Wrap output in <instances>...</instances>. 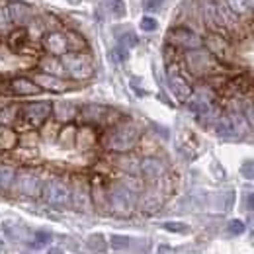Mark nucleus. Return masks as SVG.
I'll return each instance as SVG.
<instances>
[{
    "mask_svg": "<svg viewBox=\"0 0 254 254\" xmlns=\"http://www.w3.org/2000/svg\"><path fill=\"white\" fill-rule=\"evenodd\" d=\"M100 141L108 153H114V155L131 153L141 141V129L133 120H120L116 126L106 129Z\"/></svg>",
    "mask_w": 254,
    "mask_h": 254,
    "instance_id": "f257e3e1",
    "label": "nucleus"
},
{
    "mask_svg": "<svg viewBox=\"0 0 254 254\" xmlns=\"http://www.w3.org/2000/svg\"><path fill=\"white\" fill-rule=\"evenodd\" d=\"M137 193L124 186L120 180L108 184V213L116 217H131L137 209Z\"/></svg>",
    "mask_w": 254,
    "mask_h": 254,
    "instance_id": "f03ea898",
    "label": "nucleus"
},
{
    "mask_svg": "<svg viewBox=\"0 0 254 254\" xmlns=\"http://www.w3.org/2000/svg\"><path fill=\"white\" fill-rule=\"evenodd\" d=\"M182 63H184V68H186L190 74L197 76V78H207V76H211V74H217L219 68L223 66L205 47L184 51Z\"/></svg>",
    "mask_w": 254,
    "mask_h": 254,
    "instance_id": "7ed1b4c3",
    "label": "nucleus"
},
{
    "mask_svg": "<svg viewBox=\"0 0 254 254\" xmlns=\"http://www.w3.org/2000/svg\"><path fill=\"white\" fill-rule=\"evenodd\" d=\"M64 72L70 80L82 82L94 76V59L90 53H64L61 57Z\"/></svg>",
    "mask_w": 254,
    "mask_h": 254,
    "instance_id": "20e7f679",
    "label": "nucleus"
},
{
    "mask_svg": "<svg viewBox=\"0 0 254 254\" xmlns=\"http://www.w3.org/2000/svg\"><path fill=\"white\" fill-rule=\"evenodd\" d=\"M43 178L41 172L33 166H22L16 170V178H14V186L12 190L18 195L24 197H41V190H43Z\"/></svg>",
    "mask_w": 254,
    "mask_h": 254,
    "instance_id": "39448f33",
    "label": "nucleus"
},
{
    "mask_svg": "<svg viewBox=\"0 0 254 254\" xmlns=\"http://www.w3.org/2000/svg\"><path fill=\"white\" fill-rule=\"evenodd\" d=\"M78 118L84 122V126H102V127H112L116 126L122 118L120 112H116L114 108L102 106V104H86L78 110Z\"/></svg>",
    "mask_w": 254,
    "mask_h": 254,
    "instance_id": "423d86ee",
    "label": "nucleus"
},
{
    "mask_svg": "<svg viewBox=\"0 0 254 254\" xmlns=\"http://www.w3.org/2000/svg\"><path fill=\"white\" fill-rule=\"evenodd\" d=\"M53 114V104L51 102H30L20 106V124L24 126V129H39L45 122H49Z\"/></svg>",
    "mask_w": 254,
    "mask_h": 254,
    "instance_id": "0eeeda50",
    "label": "nucleus"
},
{
    "mask_svg": "<svg viewBox=\"0 0 254 254\" xmlns=\"http://www.w3.org/2000/svg\"><path fill=\"white\" fill-rule=\"evenodd\" d=\"M41 199L51 207H66V205H70V184H68V180L61 178V176L49 178L43 184Z\"/></svg>",
    "mask_w": 254,
    "mask_h": 254,
    "instance_id": "6e6552de",
    "label": "nucleus"
},
{
    "mask_svg": "<svg viewBox=\"0 0 254 254\" xmlns=\"http://www.w3.org/2000/svg\"><path fill=\"white\" fill-rule=\"evenodd\" d=\"M70 205L72 209L80 211V213H88L92 211V195H90V178H86L84 174H74L70 180Z\"/></svg>",
    "mask_w": 254,
    "mask_h": 254,
    "instance_id": "1a4fd4ad",
    "label": "nucleus"
},
{
    "mask_svg": "<svg viewBox=\"0 0 254 254\" xmlns=\"http://www.w3.org/2000/svg\"><path fill=\"white\" fill-rule=\"evenodd\" d=\"M166 43L182 51H191L203 47V37L190 30L188 26H174L166 33Z\"/></svg>",
    "mask_w": 254,
    "mask_h": 254,
    "instance_id": "9d476101",
    "label": "nucleus"
},
{
    "mask_svg": "<svg viewBox=\"0 0 254 254\" xmlns=\"http://www.w3.org/2000/svg\"><path fill=\"white\" fill-rule=\"evenodd\" d=\"M166 80H168V88L176 96V100L186 102L193 94V86L190 84V80L186 78L184 70L180 68V64L176 61L166 63Z\"/></svg>",
    "mask_w": 254,
    "mask_h": 254,
    "instance_id": "9b49d317",
    "label": "nucleus"
},
{
    "mask_svg": "<svg viewBox=\"0 0 254 254\" xmlns=\"http://www.w3.org/2000/svg\"><path fill=\"white\" fill-rule=\"evenodd\" d=\"M203 47H205L221 64L233 63L235 53H233V45H231L229 37L219 35V33H209V35L203 39Z\"/></svg>",
    "mask_w": 254,
    "mask_h": 254,
    "instance_id": "f8f14e48",
    "label": "nucleus"
},
{
    "mask_svg": "<svg viewBox=\"0 0 254 254\" xmlns=\"http://www.w3.org/2000/svg\"><path fill=\"white\" fill-rule=\"evenodd\" d=\"M164 195H166V191H164V188L160 186L159 182L157 184H151L149 188H145V190L139 193L137 207L143 213H155V211H159L160 207H162Z\"/></svg>",
    "mask_w": 254,
    "mask_h": 254,
    "instance_id": "ddd939ff",
    "label": "nucleus"
},
{
    "mask_svg": "<svg viewBox=\"0 0 254 254\" xmlns=\"http://www.w3.org/2000/svg\"><path fill=\"white\" fill-rule=\"evenodd\" d=\"M166 172H168L166 162L162 159H159V157L149 155V157H143L141 159V178L145 182L157 184V182H160L166 176Z\"/></svg>",
    "mask_w": 254,
    "mask_h": 254,
    "instance_id": "4468645a",
    "label": "nucleus"
},
{
    "mask_svg": "<svg viewBox=\"0 0 254 254\" xmlns=\"http://www.w3.org/2000/svg\"><path fill=\"white\" fill-rule=\"evenodd\" d=\"M33 82L41 88V90H47V92H55V94H63L68 92L74 84L70 80H66L63 76H55V74H47V72H41L37 70L32 78Z\"/></svg>",
    "mask_w": 254,
    "mask_h": 254,
    "instance_id": "2eb2a0df",
    "label": "nucleus"
},
{
    "mask_svg": "<svg viewBox=\"0 0 254 254\" xmlns=\"http://www.w3.org/2000/svg\"><path fill=\"white\" fill-rule=\"evenodd\" d=\"M201 18H203L209 33H219V35L229 37L227 30L223 28L221 18L217 14V0H203L201 2Z\"/></svg>",
    "mask_w": 254,
    "mask_h": 254,
    "instance_id": "dca6fc26",
    "label": "nucleus"
},
{
    "mask_svg": "<svg viewBox=\"0 0 254 254\" xmlns=\"http://www.w3.org/2000/svg\"><path fill=\"white\" fill-rule=\"evenodd\" d=\"M90 195H92V207L98 213H108V184L104 176L96 174L90 178Z\"/></svg>",
    "mask_w": 254,
    "mask_h": 254,
    "instance_id": "f3484780",
    "label": "nucleus"
},
{
    "mask_svg": "<svg viewBox=\"0 0 254 254\" xmlns=\"http://www.w3.org/2000/svg\"><path fill=\"white\" fill-rule=\"evenodd\" d=\"M41 47L47 51V55H55V57H63L64 53H68V45H66V35L63 32H47L41 37Z\"/></svg>",
    "mask_w": 254,
    "mask_h": 254,
    "instance_id": "a211bd4d",
    "label": "nucleus"
},
{
    "mask_svg": "<svg viewBox=\"0 0 254 254\" xmlns=\"http://www.w3.org/2000/svg\"><path fill=\"white\" fill-rule=\"evenodd\" d=\"M8 10H10V16H12L14 26H18V28H26L33 20V16H35L32 6L28 2H22V0L8 2Z\"/></svg>",
    "mask_w": 254,
    "mask_h": 254,
    "instance_id": "6ab92c4d",
    "label": "nucleus"
},
{
    "mask_svg": "<svg viewBox=\"0 0 254 254\" xmlns=\"http://www.w3.org/2000/svg\"><path fill=\"white\" fill-rule=\"evenodd\" d=\"M114 166L122 170L126 176H141V159L131 151V153H122L116 155Z\"/></svg>",
    "mask_w": 254,
    "mask_h": 254,
    "instance_id": "aec40b11",
    "label": "nucleus"
},
{
    "mask_svg": "<svg viewBox=\"0 0 254 254\" xmlns=\"http://www.w3.org/2000/svg\"><path fill=\"white\" fill-rule=\"evenodd\" d=\"M78 106L76 104H72V102H64V100H61V102H55L53 104V118H55V122L57 124H72L76 118H78Z\"/></svg>",
    "mask_w": 254,
    "mask_h": 254,
    "instance_id": "412c9836",
    "label": "nucleus"
},
{
    "mask_svg": "<svg viewBox=\"0 0 254 254\" xmlns=\"http://www.w3.org/2000/svg\"><path fill=\"white\" fill-rule=\"evenodd\" d=\"M10 92L14 96H35L41 92V88L28 76H16L10 80Z\"/></svg>",
    "mask_w": 254,
    "mask_h": 254,
    "instance_id": "4be33fe9",
    "label": "nucleus"
},
{
    "mask_svg": "<svg viewBox=\"0 0 254 254\" xmlns=\"http://www.w3.org/2000/svg\"><path fill=\"white\" fill-rule=\"evenodd\" d=\"M98 143V133L92 126L76 127V139H74V147H78L80 151H88Z\"/></svg>",
    "mask_w": 254,
    "mask_h": 254,
    "instance_id": "5701e85b",
    "label": "nucleus"
},
{
    "mask_svg": "<svg viewBox=\"0 0 254 254\" xmlns=\"http://www.w3.org/2000/svg\"><path fill=\"white\" fill-rule=\"evenodd\" d=\"M39 70L41 72H47V74H55V76H63L64 78V66L61 63V57H55V55H43L39 59Z\"/></svg>",
    "mask_w": 254,
    "mask_h": 254,
    "instance_id": "b1692460",
    "label": "nucleus"
},
{
    "mask_svg": "<svg viewBox=\"0 0 254 254\" xmlns=\"http://www.w3.org/2000/svg\"><path fill=\"white\" fill-rule=\"evenodd\" d=\"M30 41H32V39L28 37L26 28H18V30H14V32L8 35V47H10L12 51H16V53H24V49H26V45H28Z\"/></svg>",
    "mask_w": 254,
    "mask_h": 254,
    "instance_id": "393cba45",
    "label": "nucleus"
},
{
    "mask_svg": "<svg viewBox=\"0 0 254 254\" xmlns=\"http://www.w3.org/2000/svg\"><path fill=\"white\" fill-rule=\"evenodd\" d=\"M20 145V135L12 127H0V151H14Z\"/></svg>",
    "mask_w": 254,
    "mask_h": 254,
    "instance_id": "a878e982",
    "label": "nucleus"
},
{
    "mask_svg": "<svg viewBox=\"0 0 254 254\" xmlns=\"http://www.w3.org/2000/svg\"><path fill=\"white\" fill-rule=\"evenodd\" d=\"M213 129H215V133H217L221 139H235V137H239V135H237V129H235L231 118H229L227 114L217 118V122L213 124Z\"/></svg>",
    "mask_w": 254,
    "mask_h": 254,
    "instance_id": "bb28decb",
    "label": "nucleus"
},
{
    "mask_svg": "<svg viewBox=\"0 0 254 254\" xmlns=\"http://www.w3.org/2000/svg\"><path fill=\"white\" fill-rule=\"evenodd\" d=\"M18 120H20V106L18 104H10V106L0 110V127L16 126Z\"/></svg>",
    "mask_w": 254,
    "mask_h": 254,
    "instance_id": "cd10ccee",
    "label": "nucleus"
},
{
    "mask_svg": "<svg viewBox=\"0 0 254 254\" xmlns=\"http://www.w3.org/2000/svg\"><path fill=\"white\" fill-rule=\"evenodd\" d=\"M227 6H229V10L243 22V20H247V18H253V10H251V6H249V2L247 0H223Z\"/></svg>",
    "mask_w": 254,
    "mask_h": 254,
    "instance_id": "c85d7f7f",
    "label": "nucleus"
},
{
    "mask_svg": "<svg viewBox=\"0 0 254 254\" xmlns=\"http://www.w3.org/2000/svg\"><path fill=\"white\" fill-rule=\"evenodd\" d=\"M14 32V22L8 10V2L0 0V37H8Z\"/></svg>",
    "mask_w": 254,
    "mask_h": 254,
    "instance_id": "c756f323",
    "label": "nucleus"
},
{
    "mask_svg": "<svg viewBox=\"0 0 254 254\" xmlns=\"http://www.w3.org/2000/svg\"><path fill=\"white\" fill-rule=\"evenodd\" d=\"M74 139H76V126L74 124H64L59 129V133H57V141H59V145L64 147V149L74 147Z\"/></svg>",
    "mask_w": 254,
    "mask_h": 254,
    "instance_id": "7c9ffc66",
    "label": "nucleus"
},
{
    "mask_svg": "<svg viewBox=\"0 0 254 254\" xmlns=\"http://www.w3.org/2000/svg\"><path fill=\"white\" fill-rule=\"evenodd\" d=\"M66 45H68V53H84L88 49V41L76 32H66Z\"/></svg>",
    "mask_w": 254,
    "mask_h": 254,
    "instance_id": "2f4dec72",
    "label": "nucleus"
},
{
    "mask_svg": "<svg viewBox=\"0 0 254 254\" xmlns=\"http://www.w3.org/2000/svg\"><path fill=\"white\" fill-rule=\"evenodd\" d=\"M16 170L12 164H0V190L10 191L14 186V178H16Z\"/></svg>",
    "mask_w": 254,
    "mask_h": 254,
    "instance_id": "473e14b6",
    "label": "nucleus"
},
{
    "mask_svg": "<svg viewBox=\"0 0 254 254\" xmlns=\"http://www.w3.org/2000/svg\"><path fill=\"white\" fill-rule=\"evenodd\" d=\"M164 231H170V233H180V235H186L190 233V227L186 223H180V221H168L162 225Z\"/></svg>",
    "mask_w": 254,
    "mask_h": 254,
    "instance_id": "72a5a7b5",
    "label": "nucleus"
},
{
    "mask_svg": "<svg viewBox=\"0 0 254 254\" xmlns=\"http://www.w3.org/2000/svg\"><path fill=\"white\" fill-rule=\"evenodd\" d=\"M39 129H41V137H45V139H49V141L57 139V133H59V131H57V124H55V122H45Z\"/></svg>",
    "mask_w": 254,
    "mask_h": 254,
    "instance_id": "f704fd0d",
    "label": "nucleus"
},
{
    "mask_svg": "<svg viewBox=\"0 0 254 254\" xmlns=\"http://www.w3.org/2000/svg\"><path fill=\"white\" fill-rule=\"evenodd\" d=\"M129 237H124V235H112L110 237V247L112 249H116V251H124L129 247Z\"/></svg>",
    "mask_w": 254,
    "mask_h": 254,
    "instance_id": "c9c22d12",
    "label": "nucleus"
},
{
    "mask_svg": "<svg viewBox=\"0 0 254 254\" xmlns=\"http://www.w3.org/2000/svg\"><path fill=\"white\" fill-rule=\"evenodd\" d=\"M243 116L247 118V122H249V126L254 129V100H247L245 104H243Z\"/></svg>",
    "mask_w": 254,
    "mask_h": 254,
    "instance_id": "e433bc0d",
    "label": "nucleus"
},
{
    "mask_svg": "<svg viewBox=\"0 0 254 254\" xmlns=\"http://www.w3.org/2000/svg\"><path fill=\"white\" fill-rule=\"evenodd\" d=\"M51 241H53L51 233H47V231H37V233H35V241H33V245H35V247H47Z\"/></svg>",
    "mask_w": 254,
    "mask_h": 254,
    "instance_id": "4c0bfd02",
    "label": "nucleus"
},
{
    "mask_svg": "<svg viewBox=\"0 0 254 254\" xmlns=\"http://www.w3.org/2000/svg\"><path fill=\"white\" fill-rule=\"evenodd\" d=\"M137 43H139V39H137V35H135V33H126V35H122V37H120V45H122V47H126V49L135 47Z\"/></svg>",
    "mask_w": 254,
    "mask_h": 254,
    "instance_id": "58836bf2",
    "label": "nucleus"
},
{
    "mask_svg": "<svg viewBox=\"0 0 254 254\" xmlns=\"http://www.w3.org/2000/svg\"><path fill=\"white\" fill-rule=\"evenodd\" d=\"M157 28H159V24H157V20H155V18L145 16V18L141 20V30H143V32H155Z\"/></svg>",
    "mask_w": 254,
    "mask_h": 254,
    "instance_id": "ea45409f",
    "label": "nucleus"
},
{
    "mask_svg": "<svg viewBox=\"0 0 254 254\" xmlns=\"http://www.w3.org/2000/svg\"><path fill=\"white\" fill-rule=\"evenodd\" d=\"M88 243L92 245V249H94V251H102V253L106 251V241H104V237H102V235H92V237L88 239Z\"/></svg>",
    "mask_w": 254,
    "mask_h": 254,
    "instance_id": "a19ab883",
    "label": "nucleus"
},
{
    "mask_svg": "<svg viewBox=\"0 0 254 254\" xmlns=\"http://www.w3.org/2000/svg\"><path fill=\"white\" fill-rule=\"evenodd\" d=\"M241 174H243L247 180H254V160H247V162L241 166Z\"/></svg>",
    "mask_w": 254,
    "mask_h": 254,
    "instance_id": "79ce46f5",
    "label": "nucleus"
},
{
    "mask_svg": "<svg viewBox=\"0 0 254 254\" xmlns=\"http://www.w3.org/2000/svg\"><path fill=\"white\" fill-rule=\"evenodd\" d=\"M227 229H229L231 235H243V233H245V223L239 221V219H233V221L229 223Z\"/></svg>",
    "mask_w": 254,
    "mask_h": 254,
    "instance_id": "37998d69",
    "label": "nucleus"
},
{
    "mask_svg": "<svg viewBox=\"0 0 254 254\" xmlns=\"http://www.w3.org/2000/svg\"><path fill=\"white\" fill-rule=\"evenodd\" d=\"M112 12L118 16V18H122V16H126V8H124V2L122 0H118V2H114L112 4Z\"/></svg>",
    "mask_w": 254,
    "mask_h": 254,
    "instance_id": "c03bdc74",
    "label": "nucleus"
},
{
    "mask_svg": "<svg viewBox=\"0 0 254 254\" xmlns=\"http://www.w3.org/2000/svg\"><path fill=\"white\" fill-rule=\"evenodd\" d=\"M114 57H116V61H127V57H129V53H127L126 47H118V49H114Z\"/></svg>",
    "mask_w": 254,
    "mask_h": 254,
    "instance_id": "a18cd8bd",
    "label": "nucleus"
},
{
    "mask_svg": "<svg viewBox=\"0 0 254 254\" xmlns=\"http://www.w3.org/2000/svg\"><path fill=\"white\" fill-rule=\"evenodd\" d=\"M162 2L164 0H145V8L147 10H157V8L162 6Z\"/></svg>",
    "mask_w": 254,
    "mask_h": 254,
    "instance_id": "49530a36",
    "label": "nucleus"
},
{
    "mask_svg": "<svg viewBox=\"0 0 254 254\" xmlns=\"http://www.w3.org/2000/svg\"><path fill=\"white\" fill-rule=\"evenodd\" d=\"M247 209H249V211H254V193H249V195H247Z\"/></svg>",
    "mask_w": 254,
    "mask_h": 254,
    "instance_id": "de8ad7c7",
    "label": "nucleus"
},
{
    "mask_svg": "<svg viewBox=\"0 0 254 254\" xmlns=\"http://www.w3.org/2000/svg\"><path fill=\"white\" fill-rule=\"evenodd\" d=\"M47 254H64L63 249H59V247H53V249H49V253Z\"/></svg>",
    "mask_w": 254,
    "mask_h": 254,
    "instance_id": "09e8293b",
    "label": "nucleus"
},
{
    "mask_svg": "<svg viewBox=\"0 0 254 254\" xmlns=\"http://www.w3.org/2000/svg\"><path fill=\"white\" fill-rule=\"evenodd\" d=\"M249 2V6H251V10H253V14H254V0H247Z\"/></svg>",
    "mask_w": 254,
    "mask_h": 254,
    "instance_id": "8fccbe9b",
    "label": "nucleus"
},
{
    "mask_svg": "<svg viewBox=\"0 0 254 254\" xmlns=\"http://www.w3.org/2000/svg\"><path fill=\"white\" fill-rule=\"evenodd\" d=\"M66 2H70V4H80V0H66Z\"/></svg>",
    "mask_w": 254,
    "mask_h": 254,
    "instance_id": "3c124183",
    "label": "nucleus"
}]
</instances>
